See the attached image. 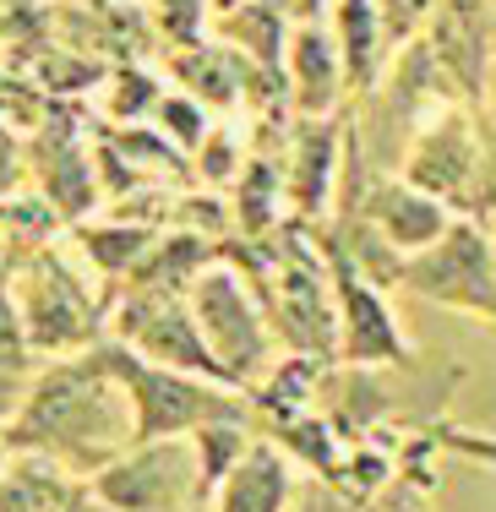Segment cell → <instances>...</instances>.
<instances>
[{
	"instance_id": "obj_20",
	"label": "cell",
	"mask_w": 496,
	"mask_h": 512,
	"mask_svg": "<svg viewBox=\"0 0 496 512\" xmlns=\"http://www.w3.org/2000/svg\"><path fill=\"white\" fill-rule=\"evenodd\" d=\"M159 240V224H88L77 229V246L104 278H126Z\"/></svg>"
},
{
	"instance_id": "obj_18",
	"label": "cell",
	"mask_w": 496,
	"mask_h": 512,
	"mask_svg": "<svg viewBox=\"0 0 496 512\" xmlns=\"http://www.w3.org/2000/svg\"><path fill=\"white\" fill-rule=\"evenodd\" d=\"M219 33H224V44L240 60H251L257 71H278V77H284L289 28H284V11L278 6H268V0H240V6H229Z\"/></svg>"
},
{
	"instance_id": "obj_4",
	"label": "cell",
	"mask_w": 496,
	"mask_h": 512,
	"mask_svg": "<svg viewBox=\"0 0 496 512\" xmlns=\"http://www.w3.org/2000/svg\"><path fill=\"white\" fill-rule=\"evenodd\" d=\"M398 175L415 180L420 191L442 197L458 213L480 207V180H486V120L469 93H447L420 115L409 131V148L398 158Z\"/></svg>"
},
{
	"instance_id": "obj_27",
	"label": "cell",
	"mask_w": 496,
	"mask_h": 512,
	"mask_svg": "<svg viewBox=\"0 0 496 512\" xmlns=\"http://www.w3.org/2000/svg\"><path fill=\"white\" fill-rule=\"evenodd\" d=\"M480 120H486V180H480V207L475 218H486L496 207V77H491V93L480 104Z\"/></svg>"
},
{
	"instance_id": "obj_9",
	"label": "cell",
	"mask_w": 496,
	"mask_h": 512,
	"mask_svg": "<svg viewBox=\"0 0 496 512\" xmlns=\"http://www.w3.org/2000/svg\"><path fill=\"white\" fill-rule=\"evenodd\" d=\"M115 338L131 344L137 355L159 360V365H180V371L197 376H219V360H213L208 338L197 327V311H191L186 289H120L115 300Z\"/></svg>"
},
{
	"instance_id": "obj_3",
	"label": "cell",
	"mask_w": 496,
	"mask_h": 512,
	"mask_svg": "<svg viewBox=\"0 0 496 512\" xmlns=\"http://www.w3.org/2000/svg\"><path fill=\"white\" fill-rule=\"evenodd\" d=\"M191 295V311H197V327L208 338L213 360H219L224 382L251 393V387L268 376V365L278 360V327L268 316V300L257 295L246 273L229 262V251L219 256L213 267H202L197 284L186 289Z\"/></svg>"
},
{
	"instance_id": "obj_16",
	"label": "cell",
	"mask_w": 496,
	"mask_h": 512,
	"mask_svg": "<svg viewBox=\"0 0 496 512\" xmlns=\"http://www.w3.org/2000/svg\"><path fill=\"white\" fill-rule=\"evenodd\" d=\"M82 496L77 474L44 453H17L0 469V512H71Z\"/></svg>"
},
{
	"instance_id": "obj_7",
	"label": "cell",
	"mask_w": 496,
	"mask_h": 512,
	"mask_svg": "<svg viewBox=\"0 0 496 512\" xmlns=\"http://www.w3.org/2000/svg\"><path fill=\"white\" fill-rule=\"evenodd\" d=\"M17 316L33 355H77L99 344L104 306L88 295L71 262L55 246H33L17 278Z\"/></svg>"
},
{
	"instance_id": "obj_25",
	"label": "cell",
	"mask_w": 496,
	"mask_h": 512,
	"mask_svg": "<svg viewBox=\"0 0 496 512\" xmlns=\"http://www.w3.org/2000/svg\"><path fill=\"white\" fill-rule=\"evenodd\" d=\"M382 17H387V33H393V44L404 50V44H415L420 33L431 28V17H437L442 0H377Z\"/></svg>"
},
{
	"instance_id": "obj_5",
	"label": "cell",
	"mask_w": 496,
	"mask_h": 512,
	"mask_svg": "<svg viewBox=\"0 0 496 512\" xmlns=\"http://www.w3.org/2000/svg\"><path fill=\"white\" fill-rule=\"evenodd\" d=\"M393 295H415L426 306L464 311L475 322L496 327V235H491V224L475 213H458L442 240L404 256Z\"/></svg>"
},
{
	"instance_id": "obj_12",
	"label": "cell",
	"mask_w": 496,
	"mask_h": 512,
	"mask_svg": "<svg viewBox=\"0 0 496 512\" xmlns=\"http://www.w3.org/2000/svg\"><path fill=\"white\" fill-rule=\"evenodd\" d=\"M284 99L295 115H344V104L355 99L349 93V71L344 55H338L333 22L322 17H300L289 28L284 44Z\"/></svg>"
},
{
	"instance_id": "obj_10",
	"label": "cell",
	"mask_w": 496,
	"mask_h": 512,
	"mask_svg": "<svg viewBox=\"0 0 496 512\" xmlns=\"http://www.w3.org/2000/svg\"><path fill=\"white\" fill-rule=\"evenodd\" d=\"M344 153H349V115H300L289 131V164L284 191L289 213L306 224H328L344 186Z\"/></svg>"
},
{
	"instance_id": "obj_24",
	"label": "cell",
	"mask_w": 496,
	"mask_h": 512,
	"mask_svg": "<svg viewBox=\"0 0 496 512\" xmlns=\"http://www.w3.org/2000/svg\"><path fill=\"white\" fill-rule=\"evenodd\" d=\"M159 99H164L159 77H142L137 66H120V71H115V82H110V115H115V120H126V126L153 120Z\"/></svg>"
},
{
	"instance_id": "obj_2",
	"label": "cell",
	"mask_w": 496,
	"mask_h": 512,
	"mask_svg": "<svg viewBox=\"0 0 496 512\" xmlns=\"http://www.w3.org/2000/svg\"><path fill=\"white\" fill-rule=\"evenodd\" d=\"M104 365L120 376L131 398V420H137V442H159V436H191L208 420H251V398L219 376H197L180 365H159L137 355L120 338H99Z\"/></svg>"
},
{
	"instance_id": "obj_1",
	"label": "cell",
	"mask_w": 496,
	"mask_h": 512,
	"mask_svg": "<svg viewBox=\"0 0 496 512\" xmlns=\"http://www.w3.org/2000/svg\"><path fill=\"white\" fill-rule=\"evenodd\" d=\"M137 442V420H131V398L120 376L104 365L99 344L77 349L71 360L44 365L28 382L22 409L6 420V447L11 453H44L60 469L99 474L110 458H120Z\"/></svg>"
},
{
	"instance_id": "obj_21",
	"label": "cell",
	"mask_w": 496,
	"mask_h": 512,
	"mask_svg": "<svg viewBox=\"0 0 496 512\" xmlns=\"http://www.w3.org/2000/svg\"><path fill=\"white\" fill-rule=\"evenodd\" d=\"M191 442H197V463H202L208 491H219L224 474L246 458V447L257 442V436H251V420H208V425L191 431Z\"/></svg>"
},
{
	"instance_id": "obj_23",
	"label": "cell",
	"mask_w": 496,
	"mask_h": 512,
	"mask_svg": "<svg viewBox=\"0 0 496 512\" xmlns=\"http://www.w3.org/2000/svg\"><path fill=\"white\" fill-rule=\"evenodd\" d=\"M246 142L235 137L229 126H213L208 137H202V148L191 153V169H197V180L202 186H213V191H229L235 186V175L246 169Z\"/></svg>"
},
{
	"instance_id": "obj_30",
	"label": "cell",
	"mask_w": 496,
	"mask_h": 512,
	"mask_svg": "<svg viewBox=\"0 0 496 512\" xmlns=\"http://www.w3.org/2000/svg\"><path fill=\"white\" fill-rule=\"evenodd\" d=\"M486 224H491V235H496V207H491V213H486Z\"/></svg>"
},
{
	"instance_id": "obj_11",
	"label": "cell",
	"mask_w": 496,
	"mask_h": 512,
	"mask_svg": "<svg viewBox=\"0 0 496 512\" xmlns=\"http://www.w3.org/2000/svg\"><path fill=\"white\" fill-rule=\"evenodd\" d=\"M333 218H366L398 256H415V251H426L431 240L447 235V224L458 218V207H447L442 197L420 191L415 180H404L398 169H387V175H366V191Z\"/></svg>"
},
{
	"instance_id": "obj_19",
	"label": "cell",
	"mask_w": 496,
	"mask_h": 512,
	"mask_svg": "<svg viewBox=\"0 0 496 512\" xmlns=\"http://www.w3.org/2000/svg\"><path fill=\"white\" fill-rule=\"evenodd\" d=\"M169 71L180 77V88L191 93V99L202 104H219L229 109L240 99V55L229 50H180L175 60H169Z\"/></svg>"
},
{
	"instance_id": "obj_26",
	"label": "cell",
	"mask_w": 496,
	"mask_h": 512,
	"mask_svg": "<svg viewBox=\"0 0 496 512\" xmlns=\"http://www.w3.org/2000/svg\"><path fill=\"white\" fill-rule=\"evenodd\" d=\"M28 382H33L28 355H0V425H6L11 414L22 409V398H28Z\"/></svg>"
},
{
	"instance_id": "obj_29",
	"label": "cell",
	"mask_w": 496,
	"mask_h": 512,
	"mask_svg": "<svg viewBox=\"0 0 496 512\" xmlns=\"http://www.w3.org/2000/svg\"><path fill=\"white\" fill-rule=\"evenodd\" d=\"M71 512H115V507H104V502H99V496H93V491H88V496H82V502H77V507H71Z\"/></svg>"
},
{
	"instance_id": "obj_17",
	"label": "cell",
	"mask_w": 496,
	"mask_h": 512,
	"mask_svg": "<svg viewBox=\"0 0 496 512\" xmlns=\"http://www.w3.org/2000/svg\"><path fill=\"white\" fill-rule=\"evenodd\" d=\"M229 207H235V229L246 240H268L278 224H284V207H289V191H284V169H273V158L251 153L246 169L235 175V186H229Z\"/></svg>"
},
{
	"instance_id": "obj_6",
	"label": "cell",
	"mask_w": 496,
	"mask_h": 512,
	"mask_svg": "<svg viewBox=\"0 0 496 512\" xmlns=\"http://www.w3.org/2000/svg\"><path fill=\"white\" fill-rule=\"evenodd\" d=\"M88 491L115 512H208L213 507V491L202 480L191 436L131 442L126 453L93 474Z\"/></svg>"
},
{
	"instance_id": "obj_31",
	"label": "cell",
	"mask_w": 496,
	"mask_h": 512,
	"mask_svg": "<svg viewBox=\"0 0 496 512\" xmlns=\"http://www.w3.org/2000/svg\"><path fill=\"white\" fill-rule=\"evenodd\" d=\"M486 6H491V28H496V0H486Z\"/></svg>"
},
{
	"instance_id": "obj_22",
	"label": "cell",
	"mask_w": 496,
	"mask_h": 512,
	"mask_svg": "<svg viewBox=\"0 0 496 512\" xmlns=\"http://www.w3.org/2000/svg\"><path fill=\"white\" fill-rule=\"evenodd\" d=\"M153 126H159L164 137L191 158V153L202 148V137L213 131V120H208V104L191 99V93L180 88V93H164V99H159V109H153Z\"/></svg>"
},
{
	"instance_id": "obj_8",
	"label": "cell",
	"mask_w": 496,
	"mask_h": 512,
	"mask_svg": "<svg viewBox=\"0 0 496 512\" xmlns=\"http://www.w3.org/2000/svg\"><path fill=\"white\" fill-rule=\"evenodd\" d=\"M322 251H328L333 306H338V365H404V360H415V344H409V333L398 327V311H393V289L377 284L328 229H322Z\"/></svg>"
},
{
	"instance_id": "obj_15",
	"label": "cell",
	"mask_w": 496,
	"mask_h": 512,
	"mask_svg": "<svg viewBox=\"0 0 496 512\" xmlns=\"http://www.w3.org/2000/svg\"><path fill=\"white\" fill-rule=\"evenodd\" d=\"M333 22V39H338V55H344V71H349V93H371L382 82V71L393 66L398 44L387 33V17L377 0H333L328 11Z\"/></svg>"
},
{
	"instance_id": "obj_28",
	"label": "cell",
	"mask_w": 496,
	"mask_h": 512,
	"mask_svg": "<svg viewBox=\"0 0 496 512\" xmlns=\"http://www.w3.org/2000/svg\"><path fill=\"white\" fill-rule=\"evenodd\" d=\"M442 442L453 447V453L475 458V463H491L496 469V436H469V431H442Z\"/></svg>"
},
{
	"instance_id": "obj_14",
	"label": "cell",
	"mask_w": 496,
	"mask_h": 512,
	"mask_svg": "<svg viewBox=\"0 0 496 512\" xmlns=\"http://www.w3.org/2000/svg\"><path fill=\"white\" fill-rule=\"evenodd\" d=\"M300 496L295 485V458L273 442V436H257L246 447V458L224 474V485L213 491L208 512H289Z\"/></svg>"
},
{
	"instance_id": "obj_13",
	"label": "cell",
	"mask_w": 496,
	"mask_h": 512,
	"mask_svg": "<svg viewBox=\"0 0 496 512\" xmlns=\"http://www.w3.org/2000/svg\"><path fill=\"white\" fill-rule=\"evenodd\" d=\"M22 158H28V169H33L39 197H50V207L60 218H88L93 213V202H99V158L77 142L71 115H55V120H44V126H33Z\"/></svg>"
}]
</instances>
